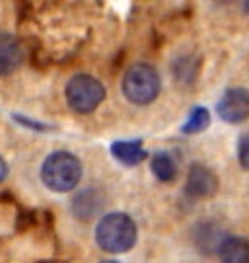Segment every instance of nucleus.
<instances>
[{"mask_svg":"<svg viewBox=\"0 0 249 263\" xmlns=\"http://www.w3.org/2000/svg\"><path fill=\"white\" fill-rule=\"evenodd\" d=\"M82 179V162L72 152L56 151L49 154L41 166V181L55 193L72 191Z\"/></svg>","mask_w":249,"mask_h":263,"instance_id":"nucleus-1","label":"nucleus"},{"mask_svg":"<svg viewBox=\"0 0 249 263\" xmlns=\"http://www.w3.org/2000/svg\"><path fill=\"white\" fill-rule=\"evenodd\" d=\"M95 242L103 252L125 254L137 244V224L125 213L105 215L95 226Z\"/></svg>","mask_w":249,"mask_h":263,"instance_id":"nucleus-2","label":"nucleus"},{"mask_svg":"<svg viewBox=\"0 0 249 263\" xmlns=\"http://www.w3.org/2000/svg\"><path fill=\"white\" fill-rule=\"evenodd\" d=\"M123 96L135 105H148L158 98L162 90L160 74L152 65L137 63L127 68L121 84Z\"/></svg>","mask_w":249,"mask_h":263,"instance_id":"nucleus-3","label":"nucleus"},{"mask_svg":"<svg viewBox=\"0 0 249 263\" xmlns=\"http://www.w3.org/2000/svg\"><path fill=\"white\" fill-rule=\"evenodd\" d=\"M65 98L68 107L74 113L88 115L95 111L105 98L103 84L90 74H76L72 76L65 88Z\"/></svg>","mask_w":249,"mask_h":263,"instance_id":"nucleus-4","label":"nucleus"},{"mask_svg":"<svg viewBox=\"0 0 249 263\" xmlns=\"http://www.w3.org/2000/svg\"><path fill=\"white\" fill-rule=\"evenodd\" d=\"M216 109L226 123H243L249 117V92L245 88L226 90Z\"/></svg>","mask_w":249,"mask_h":263,"instance_id":"nucleus-5","label":"nucleus"},{"mask_svg":"<svg viewBox=\"0 0 249 263\" xmlns=\"http://www.w3.org/2000/svg\"><path fill=\"white\" fill-rule=\"evenodd\" d=\"M216 189H218V179L213 174V170L201 164H193L187 176V183H185L187 195L195 199H204L214 195Z\"/></svg>","mask_w":249,"mask_h":263,"instance_id":"nucleus-6","label":"nucleus"},{"mask_svg":"<svg viewBox=\"0 0 249 263\" xmlns=\"http://www.w3.org/2000/svg\"><path fill=\"white\" fill-rule=\"evenodd\" d=\"M24 61V49L12 33L0 31V76L16 72Z\"/></svg>","mask_w":249,"mask_h":263,"instance_id":"nucleus-7","label":"nucleus"},{"mask_svg":"<svg viewBox=\"0 0 249 263\" xmlns=\"http://www.w3.org/2000/svg\"><path fill=\"white\" fill-rule=\"evenodd\" d=\"M105 197L100 189H84L72 199V215L80 220H90L103 209Z\"/></svg>","mask_w":249,"mask_h":263,"instance_id":"nucleus-8","label":"nucleus"},{"mask_svg":"<svg viewBox=\"0 0 249 263\" xmlns=\"http://www.w3.org/2000/svg\"><path fill=\"white\" fill-rule=\"evenodd\" d=\"M111 156L123 166H139L142 160H146L148 152L142 146V141H115L111 144Z\"/></svg>","mask_w":249,"mask_h":263,"instance_id":"nucleus-9","label":"nucleus"},{"mask_svg":"<svg viewBox=\"0 0 249 263\" xmlns=\"http://www.w3.org/2000/svg\"><path fill=\"white\" fill-rule=\"evenodd\" d=\"M222 263H249V240L241 236H226L218 246Z\"/></svg>","mask_w":249,"mask_h":263,"instance_id":"nucleus-10","label":"nucleus"},{"mask_svg":"<svg viewBox=\"0 0 249 263\" xmlns=\"http://www.w3.org/2000/svg\"><path fill=\"white\" fill-rule=\"evenodd\" d=\"M150 168H152V174L156 176L160 181H174L177 178V166L176 160L171 158L167 152H156L152 160H150Z\"/></svg>","mask_w":249,"mask_h":263,"instance_id":"nucleus-11","label":"nucleus"},{"mask_svg":"<svg viewBox=\"0 0 249 263\" xmlns=\"http://www.w3.org/2000/svg\"><path fill=\"white\" fill-rule=\"evenodd\" d=\"M210 125V113L204 107H195L193 111L189 113V119L183 125V133L187 135H195V133L204 131Z\"/></svg>","mask_w":249,"mask_h":263,"instance_id":"nucleus-12","label":"nucleus"},{"mask_svg":"<svg viewBox=\"0 0 249 263\" xmlns=\"http://www.w3.org/2000/svg\"><path fill=\"white\" fill-rule=\"evenodd\" d=\"M14 117V121L20 123V125H24V127H28V129H31V131H41V133H47L51 127L49 125H45V123H39V121H31L29 117H26V115H12Z\"/></svg>","mask_w":249,"mask_h":263,"instance_id":"nucleus-13","label":"nucleus"},{"mask_svg":"<svg viewBox=\"0 0 249 263\" xmlns=\"http://www.w3.org/2000/svg\"><path fill=\"white\" fill-rule=\"evenodd\" d=\"M238 158L245 170H249V135H243L238 144Z\"/></svg>","mask_w":249,"mask_h":263,"instance_id":"nucleus-14","label":"nucleus"},{"mask_svg":"<svg viewBox=\"0 0 249 263\" xmlns=\"http://www.w3.org/2000/svg\"><path fill=\"white\" fill-rule=\"evenodd\" d=\"M6 176H8V164H6V160L0 156V183L6 179Z\"/></svg>","mask_w":249,"mask_h":263,"instance_id":"nucleus-15","label":"nucleus"},{"mask_svg":"<svg viewBox=\"0 0 249 263\" xmlns=\"http://www.w3.org/2000/svg\"><path fill=\"white\" fill-rule=\"evenodd\" d=\"M100 263H119V261H115V259H105V261H100Z\"/></svg>","mask_w":249,"mask_h":263,"instance_id":"nucleus-16","label":"nucleus"}]
</instances>
